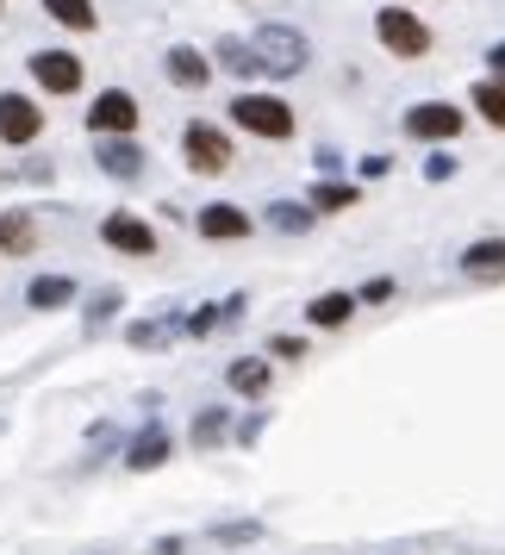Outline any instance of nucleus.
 Listing matches in <instances>:
<instances>
[{"label": "nucleus", "mask_w": 505, "mask_h": 555, "mask_svg": "<svg viewBox=\"0 0 505 555\" xmlns=\"http://www.w3.org/2000/svg\"><path fill=\"white\" fill-rule=\"evenodd\" d=\"M250 51H256V63H262V76H275V81H294V76L312 69V38H306L300 26H281V20L250 31Z\"/></svg>", "instance_id": "1"}, {"label": "nucleus", "mask_w": 505, "mask_h": 555, "mask_svg": "<svg viewBox=\"0 0 505 555\" xmlns=\"http://www.w3.org/2000/svg\"><path fill=\"white\" fill-rule=\"evenodd\" d=\"M375 44L393 63H418V56L437 51V38H430V26L405 7V0H387V7H375Z\"/></svg>", "instance_id": "2"}, {"label": "nucleus", "mask_w": 505, "mask_h": 555, "mask_svg": "<svg viewBox=\"0 0 505 555\" xmlns=\"http://www.w3.org/2000/svg\"><path fill=\"white\" fill-rule=\"evenodd\" d=\"M231 126L250 131V138H269V144H287L294 131H300V119H294V106L281 101V94H237L231 101Z\"/></svg>", "instance_id": "3"}, {"label": "nucleus", "mask_w": 505, "mask_h": 555, "mask_svg": "<svg viewBox=\"0 0 505 555\" xmlns=\"http://www.w3.org/2000/svg\"><path fill=\"white\" fill-rule=\"evenodd\" d=\"M181 156H187L194 176H225L237 151H231L225 126H212V119H187V126H181Z\"/></svg>", "instance_id": "4"}, {"label": "nucleus", "mask_w": 505, "mask_h": 555, "mask_svg": "<svg viewBox=\"0 0 505 555\" xmlns=\"http://www.w3.org/2000/svg\"><path fill=\"white\" fill-rule=\"evenodd\" d=\"M400 131L412 138V144H455V138L468 131V113L450 106V101H418V106H405Z\"/></svg>", "instance_id": "5"}, {"label": "nucleus", "mask_w": 505, "mask_h": 555, "mask_svg": "<svg viewBox=\"0 0 505 555\" xmlns=\"http://www.w3.org/2000/svg\"><path fill=\"white\" fill-rule=\"evenodd\" d=\"M44 138V106L31 101V94H0V144H13V151H26Z\"/></svg>", "instance_id": "6"}, {"label": "nucleus", "mask_w": 505, "mask_h": 555, "mask_svg": "<svg viewBox=\"0 0 505 555\" xmlns=\"http://www.w3.org/2000/svg\"><path fill=\"white\" fill-rule=\"evenodd\" d=\"M88 131H94V138H138V101H131L126 88L94 94V106H88Z\"/></svg>", "instance_id": "7"}, {"label": "nucleus", "mask_w": 505, "mask_h": 555, "mask_svg": "<svg viewBox=\"0 0 505 555\" xmlns=\"http://www.w3.org/2000/svg\"><path fill=\"white\" fill-rule=\"evenodd\" d=\"M31 81L44 88V94H81V81H88V69H81L76 51H31Z\"/></svg>", "instance_id": "8"}, {"label": "nucleus", "mask_w": 505, "mask_h": 555, "mask_svg": "<svg viewBox=\"0 0 505 555\" xmlns=\"http://www.w3.org/2000/svg\"><path fill=\"white\" fill-rule=\"evenodd\" d=\"M101 244L119 250V256H156V231H151V219H138V212H106Z\"/></svg>", "instance_id": "9"}, {"label": "nucleus", "mask_w": 505, "mask_h": 555, "mask_svg": "<svg viewBox=\"0 0 505 555\" xmlns=\"http://www.w3.org/2000/svg\"><path fill=\"white\" fill-rule=\"evenodd\" d=\"M94 169L113 176V181H138L144 169H151V156H144L138 138H101V144H94Z\"/></svg>", "instance_id": "10"}, {"label": "nucleus", "mask_w": 505, "mask_h": 555, "mask_svg": "<svg viewBox=\"0 0 505 555\" xmlns=\"http://www.w3.org/2000/svg\"><path fill=\"white\" fill-rule=\"evenodd\" d=\"M169 455H176V437H169L163 425H144L126 443V468H131V475H151V468H163Z\"/></svg>", "instance_id": "11"}, {"label": "nucleus", "mask_w": 505, "mask_h": 555, "mask_svg": "<svg viewBox=\"0 0 505 555\" xmlns=\"http://www.w3.org/2000/svg\"><path fill=\"white\" fill-rule=\"evenodd\" d=\"M200 237H212V244H237V237H250V212L244 206H231V201H212L200 206Z\"/></svg>", "instance_id": "12"}, {"label": "nucleus", "mask_w": 505, "mask_h": 555, "mask_svg": "<svg viewBox=\"0 0 505 555\" xmlns=\"http://www.w3.org/2000/svg\"><path fill=\"white\" fill-rule=\"evenodd\" d=\"M163 76L176 81V88H187V94H200L206 81H212V63L194 44H176V51H163Z\"/></svg>", "instance_id": "13"}, {"label": "nucleus", "mask_w": 505, "mask_h": 555, "mask_svg": "<svg viewBox=\"0 0 505 555\" xmlns=\"http://www.w3.org/2000/svg\"><path fill=\"white\" fill-rule=\"evenodd\" d=\"M462 275L468 281H505V237H475L462 250Z\"/></svg>", "instance_id": "14"}, {"label": "nucleus", "mask_w": 505, "mask_h": 555, "mask_svg": "<svg viewBox=\"0 0 505 555\" xmlns=\"http://www.w3.org/2000/svg\"><path fill=\"white\" fill-rule=\"evenodd\" d=\"M269 380H275L269 356H237V362L225 369V387H231V393H244V400H262V393H269Z\"/></svg>", "instance_id": "15"}, {"label": "nucleus", "mask_w": 505, "mask_h": 555, "mask_svg": "<svg viewBox=\"0 0 505 555\" xmlns=\"http://www.w3.org/2000/svg\"><path fill=\"white\" fill-rule=\"evenodd\" d=\"M69 300H81V287L69 275H31V287H26L31 312H63Z\"/></svg>", "instance_id": "16"}, {"label": "nucleus", "mask_w": 505, "mask_h": 555, "mask_svg": "<svg viewBox=\"0 0 505 555\" xmlns=\"http://www.w3.org/2000/svg\"><path fill=\"white\" fill-rule=\"evenodd\" d=\"M38 250V219L20 212V206H7L0 212V256H31Z\"/></svg>", "instance_id": "17"}, {"label": "nucleus", "mask_w": 505, "mask_h": 555, "mask_svg": "<svg viewBox=\"0 0 505 555\" xmlns=\"http://www.w3.org/2000/svg\"><path fill=\"white\" fill-rule=\"evenodd\" d=\"M355 312V294H344V287H331V294H319V300H306V325L319 331H344Z\"/></svg>", "instance_id": "18"}, {"label": "nucleus", "mask_w": 505, "mask_h": 555, "mask_svg": "<svg viewBox=\"0 0 505 555\" xmlns=\"http://www.w3.org/2000/svg\"><path fill=\"white\" fill-rule=\"evenodd\" d=\"M312 219H319V212H312L306 201H269V206H262V225L281 231V237H306Z\"/></svg>", "instance_id": "19"}, {"label": "nucleus", "mask_w": 505, "mask_h": 555, "mask_svg": "<svg viewBox=\"0 0 505 555\" xmlns=\"http://www.w3.org/2000/svg\"><path fill=\"white\" fill-rule=\"evenodd\" d=\"M468 101H475V113L493 131H505V76H480L475 88H468Z\"/></svg>", "instance_id": "20"}, {"label": "nucleus", "mask_w": 505, "mask_h": 555, "mask_svg": "<svg viewBox=\"0 0 505 555\" xmlns=\"http://www.w3.org/2000/svg\"><path fill=\"white\" fill-rule=\"evenodd\" d=\"M355 201H362V188H350V181H331V176H319V181H312V194H306V206H312V212H350Z\"/></svg>", "instance_id": "21"}, {"label": "nucleus", "mask_w": 505, "mask_h": 555, "mask_svg": "<svg viewBox=\"0 0 505 555\" xmlns=\"http://www.w3.org/2000/svg\"><path fill=\"white\" fill-rule=\"evenodd\" d=\"M212 63H219V69H225V76H262V63H256V51H250V38H219V44H212Z\"/></svg>", "instance_id": "22"}, {"label": "nucleus", "mask_w": 505, "mask_h": 555, "mask_svg": "<svg viewBox=\"0 0 505 555\" xmlns=\"http://www.w3.org/2000/svg\"><path fill=\"white\" fill-rule=\"evenodd\" d=\"M187 437H194V450H219V443L231 437V405H206V412H194V430H187Z\"/></svg>", "instance_id": "23"}, {"label": "nucleus", "mask_w": 505, "mask_h": 555, "mask_svg": "<svg viewBox=\"0 0 505 555\" xmlns=\"http://www.w3.org/2000/svg\"><path fill=\"white\" fill-rule=\"evenodd\" d=\"M44 13H51L63 31H94V26H101L94 0H44Z\"/></svg>", "instance_id": "24"}, {"label": "nucleus", "mask_w": 505, "mask_h": 555, "mask_svg": "<svg viewBox=\"0 0 505 555\" xmlns=\"http://www.w3.org/2000/svg\"><path fill=\"white\" fill-rule=\"evenodd\" d=\"M176 325H181L176 312H169V319H138V325L126 331V344H131V350H156V344H169V337H176Z\"/></svg>", "instance_id": "25"}, {"label": "nucleus", "mask_w": 505, "mask_h": 555, "mask_svg": "<svg viewBox=\"0 0 505 555\" xmlns=\"http://www.w3.org/2000/svg\"><path fill=\"white\" fill-rule=\"evenodd\" d=\"M212 543H262V525L256 518H225V525H212Z\"/></svg>", "instance_id": "26"}, {"label": "nucleus", "mask_w": 505, "mask_h": 555, "mask_svg": "<svg viewBox=\"0 0 505 555\" xmlns=\"http://www.w3.org/2000/svg\"><path fill=\"white\" fill-rule=\"evenodd\" d=\"M393 294H400V281L393 275H368L362 287H355V306H387Z\"/></svg>", "instance_id": "27"}, {"label": "nucleus", "mask_w": 505, "mask_h": 555, "mask_svg": "<svg viewBox=\"0 0 505 555\" xmlns=\"http://www.w3.org/2000/svg\"><path fill=\"white\" fill-rule=\"evenodd\" d=\"M119 300H126V294H119V287H101V294H94V306H88V331H101L106 319H113V312H119Z\"/></svg>", "instance_id": "28"}, {"label": "nucleus", "mask_w": 505, "mask_h": 555, "mask_svg": "<svg viewBox=\"0 0 505 555\" xmlns=\"http://www.w3.org/2000/svg\"><path fill=\"white\" fill-rule=\"evenodd\" d=\"M219 325H225V319H219V306H200V312H194V319H187L181 331H187V337H212Z\"/></svg>", "instance_id": "29"}, {"label": "nucleus", "mask_w": 505, "mask_h": 555, "mask_svg": "<svg viewBox=\"0 0 505 555\" xmlns=\"http://www.w3.org/2000/svg\"><path fill=\"white\" fill-rule=\"evenodd\" d=\"M269 356H275V362H300L306 337H281V331H275V337H269Z\"/></svg>", "instance_id": "30"}, {"label": "nucleus", "mask_w": 505, "mask_h": 555, "mask_svg": "<svg viewBox=\"0 0 505 555\" xmlns=\"http://www.w3.org/2000/svg\"><path fill=\"white\" fill-rule=\"evenodd\" d=\"M455 176V156H425V181H450Z\"/></svg>", "instance_id": "31"}, {"label": "nucleus", "mask_w": 505, "mask_h": 555, "mask_svg": "<svg viewBox=\"0 0 505 555\" xmlns=\"http://www.w3.org/2000/svg\"><path fill=\"white\" fill-rule=\"evenodd\" d=\"M362 176H368V181L393 176V156H387V151H380V156H362Z\"/></svg>", "instance_id": "32"}, {"label": "nucleus", "mask_w": 505, "mask_h": 555, "mask_svg": "<svg viewBox=\"0 0 505 555\" xmlns=\"http://www.w3.org/2000/svg\"><path fill=\"white\" fill-rule=\"evenodd\" d=\"M262 425H269V418H262V412H256V418H244V425H237V443H244V450H250L256 437H262Z\"/></svg>", "instance_id": "33"}, {"label": "nucleus", "mask_w": 505, "mask_h": 555, "mask_svg": "<svg viewBox=\"0 0 505 555\" xmlns=\"http://www.w3.org/2000/svg\"><path fill=\"white\" fill-rule=\"evenodd\" d=\"M344 169V151H319V176H337Z\"/></svg>", "instance_id": "34"}, {"label": "nucleus", "mask_w": 505, "mask_h": 555, "mask_svg": "<svg viewBox=\"0 0 505 555\" xmlns=\"http://www.w3.org/2000/svg\"><path fill=\"white\" fill-rule=\"evenodd\" d=\"M487 69H493V76H505V38L493 44V51H487Z\"/></svg>", "instance_id": "35"}, {"label": "nucleus", "mask_w": 505, "mask_h": 555, "mask_svg": "<svg viewBox=\"0 0 505 555\" xmlns=\"http://www.w3.org/2000/svg\"><path fill=\"white\" fill-rule=\"evenodd\" d=\"M405 7H412V0H405Z\"/></svg>", "instance_id": "36"}]
</instances>
